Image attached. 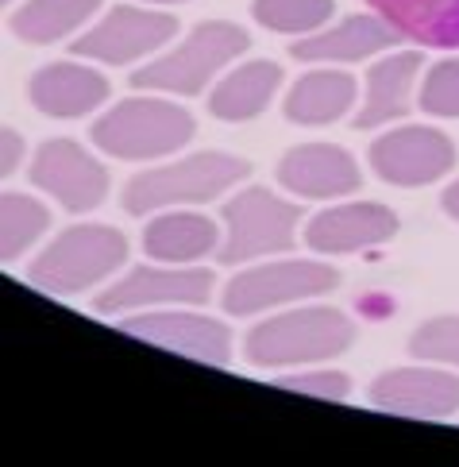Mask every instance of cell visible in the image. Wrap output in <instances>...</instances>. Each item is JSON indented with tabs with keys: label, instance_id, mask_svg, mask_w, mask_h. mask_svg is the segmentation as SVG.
<instances>
[{
	"label": "cell",
	"instance_id": "obj_21",
	"mask_svg": "<svg viewBox=\"0 0 459 467\" xmlns=\"http://www.w3.org/2000/svg\"><path fill=\"white\" fill-rule=\"evenodd\" d=\"M282 86V70L274 62H248L232 70L209 97V112L217 120H251L270 105V97Z\"/></svg>",
	"mask_w": 459,
	"mask_h": 467
},
{
	"label": "cell",
	"instance_id": "obj_23",
	"mask_svg": "<svg viewBox=\"0 0 459 467\" xmlns=\"http://www.w3.org/2000/svg\"><path fill=\"white\" fill-rule=\"evenodd\" d=\"M101 0H27L12 16V31L24 43H55L70 36L77 24H86Z\"/></svg>",
	"mask_w": 459,
	"mask_h": 467
},
{
	"label": "cell",
	"instance_id": "obj_26",
	"mask_svg": "<svg viewBox=\"0 0 459 467\" xmlns=\"http://www.w3.org/2000/svg\"><path fill=\"white\" fill-rule=\"evenodd\" d=\"M409 356L459 367V317H436V321H424L413 332V340H409Z\"/></svg>",
	"mask_w": 459,
	"mask_h": 467
},
{
	"label": "cell",
	"instance_id": "obj_6",
	"mask_svg": "<svg viewBox=\"0 0 459 467\" xmlns=\"http://www.w3.org/2000/svg\"><path fill=\"white\" fill-rule=\"evenodd\" d=\"M228 221V244L220 259L224 263H243L274 252H290L293 247V228L301 221V209L274 197L270 190H248L224 205Z\"/></svg>",
	"mask_w": 459,
	"mask_h": 467
},
{
	"label": "cell",
	"instance_id": "obj_15",
	"mask_svg": "<svg viewBox=\"0 0 459 467\" xmlns=\"http://www.w3.org/2000/svg\"><path fill=\"white\" fill-rule=\"evenodd\" d=\"M278 182L298 197H343L359 190L355 159L332 143H305L293 147L278 162Z\"/></svg>",
	"mask_w": 459,
	"mask_h": 467
},
{
	"label": "cell",
	"instance_id": "obj_3",
	"mask_svg": "<svg viewBox=\"0 0 459 467\" xmlns=\"http://www.w3.org/2000/svg\"><path fill=\"white\" fill-rule=\"evenodd\" d=\"M128 259V240L108 224H77L31 263L27 278L46 294H77L108 278Z\"/></svg>",
	"mask_w": 459,
	"mask_h": 467
},
{
	"label": "cell",
	"instance_id": "obj_9",
	"mask_svg": "<svg viewBox=\"0 0 459 467\" xmlns=\"http://www.w3.org/2000/svg\"><path fill=\"white\" fill-rule=\"evenodd\" d=\"M178 20L167 12H139V8H112L93 31H86L74 43V55L97 58L105 66H124L131 58H143L170 43Z\"/></svg>",
	"mask_w": 459,
	"mask_h": 467
},
{
	"label": "cell",
	"instance_id": "obj_1",
	"mask_svg": "<svg viewBox=\"0 0 459 467\" xmlns=\"http://www.w3.org/2000/svg\"><path fill=\"white\" fill-rule=\"evenodd\" d=\"M251 166L236 159V155H217V151H201L193 159L170 162V166H155V171L136 174L124 186V209L131 216H147L155 209H170V205H201L220 197L228 186L248 178Z\"/></svg>",
	"mask_w": 459,
	"mask_h": 467
},
{
	"label": "cell",
	"instance_id": "obj_20",
	"mask_svg": "<svg viewBox=\"0 0 459 467\" xmlns=\"http://www.w3.org/2000/svg\"><path fill=\"white\" fill-rule=\"evenodd\" d=\"M355 105V78L340 70L305 74L298 86L286 93V120L293 124H332Z\"/></svg>",
	"mask_w": 459,
	"mask_h": 467
},
{
	"label": "cell",
	"instance_id": "obj_27",
	"mask_svg": "<svg viewBox=\"0 0 459 467\" xmlns=\"http://www.w3.org/2000/svg\"><path fill=\"white\" fill-rule=\"evenodd\" d=\"M421 109L429 116H459V58L433 66L421 86Z\"/></svg>",
	"mask_w": 459,
	"mask_h": 467
},
{
	"label": "cell",
	"instance_id": "obj_11",
	"mask_svg": "<svg viewBox=\"0 0 459 467\" xmlns=\"http://www.w3.org/2000/svg\"><path fill=\"white\" fill-rule=\"evenodd\" d=\"M212 297V271L186 266V271H158V266H136L117 286H108L93 302L97 313H128L143 306H205Z\"/></svg>",
	"mask_w": 459,
	"mask_h": 467
},
{
	"label": "cell",
	"instance_id": "obj_31",
	"mask_svg": "<svg viewBox=\"0 0 459 467\" xmlns=\"http://www.w3.org/2000/svg\"><path fill=\"white\" fill-rule=\"evenodd\" d=\"M155 5H182V0H155Z\"/></svg>",
	"mask_w": 459,
	"mask_h": 467
},
{
	"label": "cell",
	"instance_id": "obj_32",
	"mask_svg": "<svg viewBox=\"0 0 459 467\" xmlns=\"http://www.w3.org/2000/svg\"><path fill=\"white\" fill-rule=\"evenodd\" d=\"M8 5H12V0H5V8H8Z\"/></svg>",
	"mask_w": 459,
	"mask_h": 467
},
{
	"label": "cell",
	"instance_id": "obj_12",
	"mask_svg": "<svg viewBox=\"0 0 459 467\" xmlns=\"http://www.w3.org/2000/svg\"><path fill=\"white\" fill-rule=\"evenodd\" d=\"M120 328L128 337L170 348V352L197 359V363H212L224 367L232 356V332L224 321H212V317H197V313H147V317H131L120 321Z\"/></svg>",
	"mask_w": 459,
	"mask_h": 467
},
{
	"label": "cell",
	"instance_id": "obj_16",
	"mask_svg": "<svg viewBox=\"0 0 459 467\" xmlns=\"http://www.w3.org/2000/svg\"><path fill=\"white\" fill-rule=\"evenodd\" d=\"M31 101L39 112L70 120V116H86L108 97V78L89 70V66H74V62H55L31 78Z\"/></svg>",
	"mask_w": 459,
	"mask_h": 467
},
{
	"label": "cell",
	"instance_id": "obj_8",
	"mask_svg": "<svg viewBox=\"0 0 459 467\" xmlns=\"http://www.w3.org/2000/svg\"><path fill=\"white\" fill-rule=\"evenodd\" d=\"M371 166L390 186H429L455 166V147L433 128H398L371 143Z\"/></svg>",
	"mask_w": 459,
	"mask_h": 467
},
{
	"label": "cell",
	"instance_id": "obj_7",
	"mask_svg": "<svg viewBox=\"0 0 459 467\" xmlns=\"http://www.w3.org/2000/svg\"><path fill=\"white\" fill-rule=\"evenodd\" d=\"M340 275L328 263H267V266H251V271L236 275L224 290V309L232 317H251L259 309L270 306H286V302H301V297H317L336 290Z\"/></svg>",
	"mask_w": 459,
	"mask_h": 467
},
{
	"label": "cell",
	"instance_id": "obj_24",
	"mask_svg": "<svg viewBox=\"0 0 459 467\" xmlns=\"http://www.w3.org/2000/svg\"><path fill=\"white\" fill-rule=\"evenodd\" d=\"M46 228H51V213L39 202L24 193H5V202H0V255L20 259Z\"/></svg>",
	"mask_w": 459,
	"mask_h": 467
},
{
	"label": "cell",
	"instance_id": "obj_28",
	"mask_svg": "<svg viewBox=\"0 0 459 467\" xmlns=\"http://www.w3.org/2000/svg\"><path fill=\"white\" fill-rule=\"evenodd\" d=\"M274 387L293 390V394H309V398H324V402H343L352 394V379L340 371H313V375H286Z\"/></svg>",
	"mask_w": 459,
	"mask_h": 467
},
{
	"label": "cell",
	"instance_id": "obj_22",
	"mask_svg": "<svg viewBox=\"0 0 459 467\" xmlns=\"http://www.w3.org/2000/svg\"><path fill=\"white\" fill-rule=\"evenodd\" d=\"M220 232L209 216H193V213H170L158 216L143 228V252L151 259H167V263H189V259H205L217 247Z\"/></svg>",
	"mask_w": 459,
	"mask_h": 467
},
{
	"label": "cell",
	"instance_id": "obj_4",
	"mask_svg": "<svg viewBox=\"0 0 459 467\" xmlns=\"http://www.w3.org/2000/svg\"><path fill=\"white\" fill-rule=\"evenodd\" d=\"M193 136V116L167 101H124L93 124V143L112 159H162L186 147Z\"/></svg>",
	"mask_w": 459,
	"mask_h": 467
},
{
	"label": "cell",
	"instance_id": "obj_19",
	"mask_svg": "<svg viewBox=\"0 0 459 467\" xmlns=\"http://www.w3.org/2000/svg\"><path fill=\"white\" fill-rule=\"evenodd\" d=\"M421 70V51H402L367 70V101L355 116V128H379L409 112V93Z\"/></svg>",
	"mask_w": 459,
	"mask_h": 467
},
{
	"label": "cell",
	"instance_id": "obj_29",
	"mask_svg": "<svg viewBox=\"0 0 459 467\" xmlns=\"http://www.w3.org/2000/svg\"><path fill=\"white\" fill-rule=\"evenodd\" d=\"M24 159V140L20 131H5V143H0V166H5V174H12L15 166Z\"/></svg>",
	"mask_w": 459,
	"mask_h": 467
},
{
	"label": "cell",
	"instance_id": "obj_30",
	"mask_svg": "<svg viewBox=\"0 0 459 467\" xmlns=\"http://www.w3.org/2000/svg\"><path fill=\"white\" fill-rule=\"evenodd\" d=\"M444 213L459 221V182H452V186L444 190Z\"/></svg>",
	"mask_w": 459,
	"mask_h": 467
},
{
	"label": "cell",
	"instance_id": "obj_17",
	"mask_svg": "<svg viewBox=\"0 0 459 467\" xmlns=\"http://www.w3.org/2000/svg\"><path fill=\"white\" fill-rule=\"evenodd\" d=\"M402 36L393 31L382 16H352L332 31L309 36L301 43H293V58L298 62H355V58H371L393 47Z\"/></svg>",
	"mask_w": 459,
	"mask_h": 467
},
{
	"label": "cell",
	"instance_id": "obj_14",
	"mask_svg": "<svg viewBox=\"0 0 459 467\" xmlns=\"http://www.w3.org/2000/svg\"><path fill=\"white\" fill-rule=\"evenodd\" d=\"M371 402L398 417H448L459 410V379L429 367H402L374 382Z\"/></svg>",
	"mask_w": 459,
	"mask_h": 467
},
{
	"label": "cell",
	"instance_id": "obj_25",
	"mask_svg": "<svg viewBox=\"0 0 459 467\" xmlns=\"http://www.w3.org/2000/svg\"><path fill=\"white\" fill-rule=\"evenodd\" d=\"M251 16L282 36H305L332 16V0H255Z\"/></svg>",
	"mask_w": 459,
	"mask_h": 467
},
{
	"label": "cell",
	"instance_id": "obj_10",
	"mask_svg": "<svg viewBox=\"0 0 459 467\" xmlns=\"http://www.w3.org/2000/svg\"><path fill=\"white\" fill-rule=\"evenodd\" d=\"M31 182L51 197H58L70 213H89L108 193V171L74 140L43 143L36 166H31Z\"/></svg>",
	"mask_w": 459,
	"mask_h": 467
},
{
	"label": "cell",
	"instance_id": "obj_2",
	"mask_svg": "<svg viewBox=\"0 0 459 467\" xmlns=\"http://www.w3.org/2000/svg\"><path fill=\"white\" fill-rule=\"evenodd\" d=\"M355 325L340 309H293L248 332V359L255 367L317 363L348 352Z\"/></svg>",
	"mask_w": 459,
	"mask_h": 467
},
{
	"label": "cell",
	"instance_id": "obj_18",
	"mask_svg": "<svg viewBox=\"0 0 459 467\" xmlns=\"http://www.w3.org/2000/svg\"><path fill=\"white\" fill-rule=\"evenodd\" d=\"M402 39L421 47H459V0H367Z\"/></svg>",
	"mask_w": 459,
	"mask_h": 467
},
{
	"label": "cell",
	"instance_id": "obj_5",
	"mask_svg": "<svg viewBox=\"0 0 459 467\" xmlns=\"http://www.w3.org/2000/svg\"><path fill=\"white\" fill-rule=\"evenodd\" d=\"M243 51H248V31H243L240 24L212 20V24L193 27V36L178 47V51L162 55L158 62L131 74V86L193 97V93H201L209 86L212 74L224 70V66L232 58H240Z\"/></svg>",
	"mask_w": 459,
	"mask_h": 467
},
{
	"label": "cell",
	"instance_id": "obj_13",
	"mask_svg": "<svg viewBox=\"0 0 459 467\" xmlns=\"http://www.w3.org/2000/svg\"><path fill=\"white\" fill-rule=\"evenodd\" d=\"M393 232H398V216L386 205L355 202V205H336L317 213L305 228V244L321 255H348L374 244H386Z\"/></svg>",
	"mask_w": 459,
	"mask_h": 467
}]
</instances>
